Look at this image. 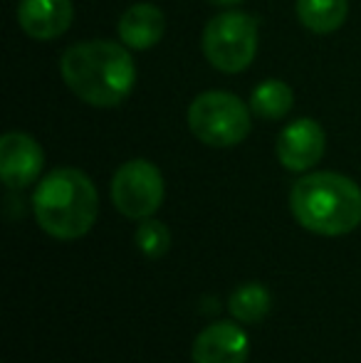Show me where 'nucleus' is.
I'll return each instance as SVG.
<instances>
[{
    "label": "nucleus",
    "instance_id": "obj_3",
    "mask_svg": "<svg viewBox=\"0 0 361 363\" xmlns=\"http://www.w3.org/2000/svg\"><path fill=\"white\" fill-rule=\"evenodd\" d=\"M33 211L40 228L57 240L87 235L99 213L94 183L77 168H57L40 181L33 196Z\"/></svg>",
    "mask_w": 361,
    "mask_h": 363
},
{
    "label": "nucleus",
    "instance_id": "obj_9",
    "mask_svg": "<svg viewBox=\"0 0 361 363\" xmlns=\"http://www.w3.org/2000/svg\"><path fill=\"white\" fill-rule=\"evenodd\" d=\"M250 341L231 321H218L203 329L193 341V363H245Z\"/></svg>",
    "mask_w": 361,
    "mask_h": 363
},
{
    "label": "nucleus",
    "instance_id": "obj_4",
    "mask_svg": "<svg viewBox=\"0 0 361 363\" xmlns=\"http://www.w3.org/2000/svg\"><path fill=\"white\" fill-rule=\"evenodd\" d=\"M188 126L206 146L228 148L248 139L250 109L231 91H203L188 106Z\"/></svg>",
    "mask_w": 361,
    "mask_h": 363
},
{
    "label": "nucleus",
    "instance_id": "obj_15",
    "mask_svg": "<svg viewBox=\"0 0 361 363\" xmlns=\"http://www.w3.org/2000/svg\"><path fill=\"white\" fill-rule=\"evenodd\" d=\"M136 247L151 259L164 257L171 247L169 228H166L164 223H159V220L146 218L144 223L139 225V230H136Z\"/></svg>",
    "mask_w": 361,
    "mask_h": 363
},
{
    "label": "nucleus",
    "instance_id": "obj_13",
    "mask_svg": "<svg viewBox=\"0 0 361 363\" xmlns=\"http://www.w3.org/2000/svg\"><path fill=\"white\" fill-rule=\"evenodd\" d=\"M294 104V94L284 82L279 79H265L257 84L250 94V109L255 111L260 119L274 121L289 114Z\"/></svg>",
    "mask_w": 361,
    "mask_h": 363
},
{
    "label": "nucleus",
    "instance_id": "obj_16",
    "mask_svg": "<svg viewBox=\"0 0 361 363\" xmlns=\"http://www.w3.org/2000/svg\"><path fill=\"white\" fill-rule=\"evenodd\" d=\"M211 5H218V8H233V5L243 3V0H208Z\"/></svg>",
    "mask_w": 361,
    "mask_h": 363
},
{
    "label": "nucleus",
    "instance_id": "obj_2",
    "mask_svg": "<svg viewBox=\"0 0 361 363\" xmlns=\"http://www.w3.org/2000/svg\"><path fill=\"white\" fill-rule=\"evenodd\" d=\"M289 208L309 233L337 238L361 225V188L339 173H309L292 186Z\"/></svg>",
    "mask_w": 361,
    "mask_h": 363
},
{
    "label": "nucleus",
    "instance_id": "obj_5",
    "mask_svg": "<svg viewBox=\"0 0 361 363\" xmlns=\"http://www.w3.org/2000/svg\"><path fill=\"white\" fill-rule=\"evenodd\" d=\"M203 52L213 67L226 74L248 69L257 55V20L240 10L213 18L203 33Z\"/></svg>",
    "mask_w": 361,
    "mask_h": 363
},
{
    "label": "nucleus",
    "instance_id": "obj_8",
    "mask_svg": "<svg viewBox=\"0 0 361 363\" xmlns=\"http://www.w3.org/2000/svg\"><path fill=\"white\" fill-rule=\"evenodd\" d=\"M45 153L38 141L20 131H10L0 141V176L8 188H25L38 181Z\"/></svg>",
    "mask_w": 361,
    "mask_h": 363
},
{
    "label": "nucleus",
    "instance_id": "obj_6",
    "mask_svg": "<svg viewBox=\"0 0 361 363\" xmlns=\"http://www.w3.org/2000/svg\"><path fill=\"white\" fill-rule=\"evenodd\" d=\"M111 201L121 216L131 220L151 218L164 203V178L154 163L144 158L126 161L111 181Z\"/></svg>",
    "mask_w": 361,
    "mask_h": 363
},
{
    "label": "nucleus",
    "instance_id": "obj_14",
    "mask_svg": "<svg viewBox=\"0 0 361 363\" xmlns=\"http://www.w3.org/2000/svg\"><path fill=\"white\" fill-rule=\"evenodd\" d=\"M228 306H231V314L235 316L238 321H243V324H257V321L265 319L267 311H270L272 296L265 284L250 282L233 291L231 304Z\"/></svg>",
    "mask_w": 361,
    "mask_h": 363
},
{
    "label": "nucleus",
    "instance_id": "obj_10",
    "mask_svg": "<svg viewBox=\"0 0 361 363\" xmlns=\"http://www.w3.org/2000/svg\"><path fill=\"white\" fill-rule=\"evenodd\" d=\"M74 8L70 0H23L18 23L33 40H55L72 25Z\"/></svg>",
    "mask_w": 361,
    "mask_h": 363
},
{
    "label": "nucleus",
    "instance_id": "obj_1",
    "mask_svg": "<svg viewBox=\"0 0 361 363\" xmlns=\"http://www.w3.org/2000/svg\"><path fill=\"white\" fill-rule=\"evenodd\" d=\"M62 79L91 106H116L131 94L136 65L129 50L109 40H87L72 45L60 62Z\"/></svg>",
    "mask_w": 361,
    "mask_h": 363
},
{
    "label": "nucleus",
    "instance_id": "obj_12",
    "mask_svg": "<svg viewBox=\"0 0 361 363\" xmlns=\"http://www.w3.org/2000/svg\"><path fill=\"white\" fill-rule=\"evenodd\" d=\"M349 0H297V15L307 30L317 35L334 33L344 25Z\"/></svg>",
    "mask_w": 361,
    "mask_h": 363
},
{
    "label": "nucleus",
    "instance_id": "obj_11",
    "mask_svg": "<svg viewBox=\"0 0 361 363\" xmlns=\"http://www.w3.org/2000/svg\"><path fill=\"white\" fill-rule=\"evenodd\" d=\"M166 28L164 13L151 3H136L119 18V38L131 50H149L161 40Z\"/></svg>",
    "mask_w": 361,
    "mask_h": 363
},
{
    "label": "nucleus",
    "instance_id": "obj_7",
    "mask_svg": "<svg viewBox=\"0 0 361 363\" xmlns=\"http://www.w3.org/2000/svg\"><path fill=\"white\" fill-rule=\"evenodd\" d=\"M324 129L314 119H297L277 136V158L287 171H309L324 153Z\"/></svg>",
    "mask_w": 361,
    "mask_h": 363
}]
</instances>
